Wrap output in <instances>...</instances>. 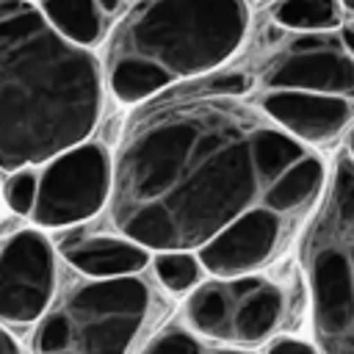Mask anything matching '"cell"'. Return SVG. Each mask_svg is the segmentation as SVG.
I'll use <instances>...</instances> for the list:
<instances>
[{
    "mask_svg": "<svg viewBox=\"0 0 354 354\" xmlns=\"http://www.w3.org/2000/svg\"><path fill=\"white\" fill-rule=\"evenodd\" d=\"M293 221L299 218L260 205L227 224L202 249H196V257L202 268H207L213 277L254 274L277 257V252L290 235Z\"/></svg>",
    "mask_w": 354,
    "mask_h": 354,
    "instance_id": "10",
    "label": "cell"
},
{
    "mask_svg": "<svg viewBox=\"0 0 354 354\" xmlns=\"http://www.w3.org/2000/svg\"><path fill=\"white\" fill-rule=\"evenodd\" d=\"M44 19L72 44L94 47L108 33V17L97 0H39Z\"/></svg>",
    "mask_w": 354,
    "mask_h": 354,
    "instance_id": "13",
    "label": "cell"
},
{
    "mask_svg": "<svg viewBox=\"0 0 354 354\" xmlns=\"http://www.w3.org/2000/svg\"><path fill=\"white\" fill-rule=\"evenodd\" d=\"M313 332L324 354H354V158L340 155L301 235Z\"/></svg>",
    "mask_w": 354,
    "mask_h": 354,
    "instance_id": "4",
    "label": "cell"
},
{
    "mask_svg": "<svg viewBox=\"0 0 354 354\" xmlns=\"http://www.w3.org/2000/svg\"><path fill=\"white\" fill-rule=\"evenodd\" d=\"M61 257L91 279L133 277L149 263V249L124 238V235H100V238H69L58 243Z\"/></svg>",
    "mask_w": 354,
    "mask_h": 354,
    "instance_id": "12",
    "label": "cell"
},
{
    "mask_svg": "<svg viewBox=\"0 0 354 354\" xmlns=\"http://www.w3.org/2000/svg\"><path fill=\"white\" fill-rule=\"evenodd\" d=\"M11 177L6 180L3 185V199L6 205L19 213V216H30V207H33V199H36V183H39V171L36 166H25V169H17V171H8Z\"/></svg>",
    "mask_w": 354,
    "mask_h": 354,
    "instance_id": "17",
    "label": "cell"
},
{
    "mask_svg": "<svg viewBox=\"0 0 354 354\" xmlns=\"http://www.w3.org/2000/svg\"><path fill=\"white\" fill-rule=\"evenodd\" d=\"M337 36H340V41L346 44V50L354 55V19L346 22V25H340V28H337Z\"/></svg>",
    "mask_w": 354,
    "mask_h": 354,
    "instance_id": "20",
    "label": "cell"
},
{
    "mask_svg": "<svg viewBox=\"0 0 354 354\" xmlns=\"http://www.w3.org/2000/svg\"><path fill=\"white\" fill-rule=\"evenodd\" d=\"M340 8H343V11H348V14L354 17V0H340Z\"/></svg>",
    "mask_w": 354,
    "mask_h": 354,
    "instance_id": "22",
    "label": "cell"
},
{
    "mask_svg": "<svg viewBox=\"0 0 354 354\" xmlns=\"http://www.w3.org/2000/svg\"><path fill=\"white\" fill-rule=\"evenodd\" d=\"M105 102L91 47L66 41L30 0H0V169L41 166L88 141Z\"/></svg>",
    "mask_w": 354,
    "mask_h": 354,
    "instance_id": "2",
    "label": "cell"
},
{
    "mask_svg": "<svg viewBox=\"0 0 354 354\" xmlns=\"http://www.w3.org/2000/svg\"><path fill=\"white\" fill-rule=\"evenodd\" d=\"M263 86L354 100V55L335 30L299 33L268 61Z\"/></svg>",
    "mask_w": 354,
    "mask_h": 354,
    "instance_id": "9",
    "label": "cell"
},
{
    "mask_svg": "<svg viewBox=\"0 0 354 354\" xmlns=\"http://www.w3.org/2000/svg\"><path fill=\"white\" fill-rule=\"evenodd\" d=\"M271 17L296 33H326L343 25L340 0H279Z\"/></svg>",
    "mask_w": 354,
    "mask_h": 354,
    "instance_id": "14",
    "label": "cell"
},
{
    "mask_svg": "<svg viewBox=\"0 0 354 354\" xmlns=\"http://www.w3.org/2000/svg\"><path fill=\"white\" fill-rule=\"evenodd\" d=\"M346 147H348V158H354V127L348 130V138H346Z\"/></svg>",
    "mask_w": 354,
    "mask_h": 354,
    "instance_id": "21",
    "label": "cell"
},
{
    "mask_svg": "<svg viewBox=\"0 0 354 354\" xmlns=\"http://www.w3.org/2000/svg\"><path fill=\"white\" fill-rule=\"evenodd\" d=\"M288 290L266 277H216L191 288L185 301V321L196 337L257 346L288 318Z\"/></svg>",
    "mask_w": 354,
    "mask_h": 354,
    "instance_id": "6",
    "label": "cell"
},
{
    "mask_svg": "<svg viewBox=\"0 0 354 354\" xmlns=\"http://www.w3.org/2000/svg\"><path fill=\"white\" fill-rule=\"evenodd\" d=\"M30 218L39 227L58 230L97 216L111 196L113 155L105 144L83 141L41 163Z\"/></svg>",
    "mask_w": 354,
    "mask_h": 354,
    "instance_id": "7",
    "label": "cell"
},
{
    "mask_svg": "<svg viewBox=\"0 0 354 354\" xmlns=\"http://www.w3.org/2000/svg\"><path fill=\"white\" fill-rule=\"evenodd\" d=\"M141 354H210V351L191 329L166 326L141 348Z\"/></svg>",
    "mask_w": 354,
    "mask_h": 354,
    "instance_id": "16",
    "label": "cell"
},
{
    "mask_svg": "<svg viewBox=\"0 0 354 354\" xmlns=\"http://www.w3.org/2000/svg\"><path fill=\"white\" fill-rule=\"evenodd\" d=\"M313 149L232 94L144 102L113 155L111 221L152 249L196 252Z\"/></svg>",
    "mask_w": 354,
    "mask_h": 354,
    "instance_id": "1",
    "label": "cell"
},
{
    "mask_svg": "<svg viewBox=\"0 0 354 354\" xmlns=\"http://www.w3.org/2000/svg\"><path fill=\"white\" fill-rule=\"evenodd\" d=\"M266 354H318L310 343L304 340H296V337H277L268 343V351Z\"/></svg>",
    "mask_w": 354,
    "mask_h": 354,
    "instance_id": "18",
    "label": "cell"
},
{
    "mask_svg": "<svg viewBox=\"0 0 354 354\" xmlns=\"http://www.w3.org/2000/svg\"><path fill=\"white\" fill-rule=\"evenodd\" d=\"M210 354H249V351H241V348H218V351H210Z\"/></svg>",
    "mask_w": 354,
    "mask_h": 354,
    "instance_id": "23",
    "label": "cell"
},
{
    "mask_svg": "<svg viewBox=\"0 0 354 354\" xmlns=\"http://www.w3.org/2000/svg\"><path fill=\"white\" fill-rule=\"evenodd\" d=\"M155 307L147 279L83 277L53 296L36 321L33 354H130Z\"/></svg>",
    "mask_w": 354,
    "mask_h": 354,
    "instance_id": "5",
    "label": "cell"
},
{
    "mask_svg": "<svg viewBox=\"0 0 354 354\" xmlns=\"http://www.w3.org/2000/svg\"><path fill=\"white\" fill-rule=\"evenodd\" d=\"M257 105L293 138L301 144L329 147L354 119V105L346 97L293 91V88H266Z\"/></svg>",
    "mask_w": 354,
    "mask_h": 354,
    "instance_id": "11",
    "label": "cell"
},
{
    "mask_svg": "<svg viewBox=\"0 0 354 354\" xmlns=\"http://www.w3.org/2000/svg\"><path fill=\"white\" fill-rule=\"evenodd\" d=\"M246 33V0H138L111 36L105 88L119 102H147L174 83L216 72Z\"/></svg>",
    "mask_w": 354,
    "mask_h": 354,
    "instance_id": "3",
    "label": "cell"
},
{
    "mask_svg": "<svg viewBox=\"0 0 354 354\" xmlns=\"http://www.w3.org/2000/svg\"><path fill=\"white\" fill-rule=\"evenodd\" d=\"M152 266H155L158 282L171 293H185V290L196 288L202 279V271H205L196 252H185V249L155 252Z\"/></svg>",
    "mask_w": 354,
    "mask_h": 354,
    "instance_id": "15",
    "label": "cell"
},
{
    "mask_svg": "<svg viewBox=\"0 0 354 354\" xmlns=\"http://www.w3.org/2000/svg\"><path fill=\"white\" fill-rule=\"evenodd\" d=\"M55 249L28 227L0 249V324L25 326L41 318L55 296Z\"/></svg>",
    "mask_w": 354,
    "mask_h": 354,
    "instance_id": "8",
    "label": "cell"
},
{
    "mask_svg": "<svg viewBox=\"0 0 354 354\" xmlns=\"http://www.w3.org/2000/svg\"><path fill=\"white\" fill-rule=\"evenodd\" d=\"M0 354H19V346H17V340L11 337V332L0 324Z\"/></svg>",
    "mask_w": 354,
    "mask_h": 354,
    "instance_id": "19",
    "label": "cell"
}]
</instances>
